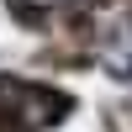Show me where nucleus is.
<instances>
[{"label":"nucleus","instance_id":"obj_1","mask_svg":"<svg viewBox=\"0 0 132 132\" xmlns=\"http://www.w3.org/2000/svg\"><path fill=\"white\" fill-rule=\"evenodd\" d=\"M11 5L21 11L27 21H37V16H48V11H63V5H79V0H11Z\"/></svg>","mask_w":132,"mask_h":132}]
</instances>
